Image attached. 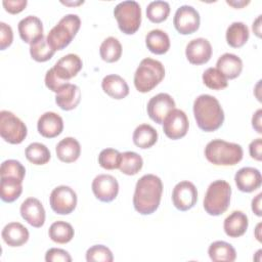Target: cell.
<instances>
[{
	"instance_id": "cell-1",
	"label": "cell",
	"mask_w": 262,
	"mask_h": 262,
	"mask_svg": "<svg viewBox=\"0 0 262 262\" xmlns=\"http://www.w3.org/2000/svg\"><path fill=\"white\" fill-rule=\"evenodd\" d=\"M163 183L160 177L154 174H145L138 179L133 194L134 209L141 215H149L156 212L161 203Z\"/></svg>"
},
{
	"instance_id": "cell-2",
	"label": "cell",
	"mask_w": 262,
	"mask_h": 262,
	"mask_svg": "<svg viewBox=\"0 0 262 262\" xmlns=\"http://www.w3.org/2000/svg\"><path fill=\"white\" fill-rule=\"evenodd\" d=\"M193 116L199 128L205 132L217 130L224 122V112L220 102L210 94H201L194 99Z\"/></svg>"
},
{
	"instance_id": "cell-3",
	"label": "cell",
	"mask_w": 262,
	"mask_h": 262,
	"mask_svg": "<svg viewBox=\"0 0 262 262\" xmlns=\"http://www.w3.org/2000/svg\"><path fill=\"white\" fill-rule=\"evenodd\" d=\"M243 147L234 142L213 139L205 147L206 159L216 166H234L243 159Z\"/></svg>"
},
{
	"instance_id": "cell-4",
	"label": "cell",
	"mask_w": 262,
	"mask_h": 262,
	"mask_svg": "<svg viewBox=\"0 0 262 262\" xmlns=\"http://www.w3.org/2000/svg\"><path fill=\"white\" fill-rule=\"evenodd\" d=\"M165 77V68L157 59L143 58L134 74V86L141 93H146L159 85Z\"/></svg>"
},
{
	"instance_id": "cell-5",
	"label": "cell",
	"mask_w": 262,
	"mask_h": 262,
	"mask_svg": "<svg viewBox=\"0 0 262 262\" xmlns=\"http://www.w3.org/2000/svg\"><path fill=\"white\" fill-rule=\"evenodd\" d=\"M81 27V19L77 14L69 13L62 16L59 21L49 31L46 40L54 50H62L74 39Z\"/></svg>"
},
{
	"instance_id": "cell-6",
	"label": "cell",
	"mask_w": 262,
	"mask_h": 262,
	"mask_svg": "<svg viewBox=\"0 0 262 262\" xmlns=\"http://www.w3.org/2000/svg\"><path fill=\"white\" fill-rule=\"evenodd\" d=\"M231 187L225 180L218 179L210 183L204 196V209L211 216L223 214L229 207Z\"/></svg>"
},
{
	"instance_id": "cell-7",
	"label": "cell",
	"mask_w": 262,
	"mask_h": 262,
	"mask_svg": "<svg viewBox=\"0 0 262 262\" xmlns=\"http://www.w3.org/2000/svg\"><path fill=\"white\" fill-rule=\"evenodd\" d=\"M114 16L119 29L127 35L134 34L141 24V8L138 2L126 0L118 3L114 8Z\"/></svg>"
},
{
	"instance_id": "cell-8",
	"label": "cell",
	"mask_w": 262,
	"mask_h": 262,
	"mask_svg": "<svg viewBox=\"0 0 262 262\" xmlns=\"http://www.w3.org/2000/svg\"><path fill=\"white\" fill-rule=\"evenodd\" d=\"M26 124L9 111L0 112V135L8 143L18 144L27 137Z\"/></svg>"
},
{
	"instance_id": "cell-9",
	"label": "cell",
	"mask_w": 262,
	"mask_h": 262,
	"mask_svg": "<svg viewBox=\"0 0 262 262\" xmlns=\"http://www.w3.org/2000/svg\"><path fill=\"white\" fill-rule=\"evenodd\" d=\"M51 209L59 215L72 213L77 206V194L73 188L67 185H59L53 188L49 196Z\"/></svg>"
},
{
	"instance_id": "cell-10",
	"label": "cell",
	"mask_w": 262,
	"mask_h": 262,
	"mask_svg": "<svg viewBox=\"0 0 262 262\" xmlns=\"http://www.w3.org/2000/svg\"><path fill=\"white\" fill-rule=\"evenodd\" d=\"M200 13L190 5H182L177 8L173 24L179 34L188 35L192 34L200 28Z\"/></svg>"
},
{
	"instance_id": "cell-11",
	"label": "cell",
	"mask_w": 262,
	"mask_h": 262,
	"mask_svg": "<svg viewBox=\"0 0 262 262\" xmlns=\"http://www.w3.org/2000/svg\"><path fill=\"white\" fill-rule=\"evenodd\" d=\"M165 135L173 140L184 137L188 131L189 122L186 114L178 108L172 110L163 121Z\"/></svg>"
},
{
	"instance_id": "cell-12",
	"label": "cell",
	"mask_w": 262,
	"mask_h": 262,
	"mask_svg": "<svg viewBox=\"0 0 262 262\" xmlns=\"http://www.w3.org/2000/svg\"><path fill=\"white\" fill-rule=\"evenodd\" d=\"M198 201V190L195 185L187 180L178 182L172 191V202L179 211L191 209Z\"/></svg>"
},
{
	"instance_id": "cell-13",
	"label": "cell",
	"mask_w": 262,
	"mask_h": 262,
	"mask_svg": "<svg viewBox=\"0 0 262 262\" xmlns=\"http://www.w3.org/2000/svg\"><path fill=\"white\" fill-rule=\"evenodd\" d=\"M91 188L95 198L104 203L114 201L119 193V183L117 179L110 174H99L95 176Z\"/></svg>"
},
{
	"instance_id": "cell-14",
	"label": "cell",
	"mask_w": 262,
	"mask_h": 262,
	"mask_svg": "<svg viewBox=\"0 0 262 262\" xmlns=\"http://www.w3.org/2000/svg\"><path fill=\"white\" fill-rule=\"evenodd\" d=\"M174 108L175 101L168 93H159L152 96L146 106L148 117L158 124H162L165 117Z\"/></svg>"
},
{
	"instance_id": "cell-15",
	"label": "cell",
	"mask_w": 262,
	"mask_h": 262,
	"mask_svg": "<svg viewBox=\"0 0 262 262\" xmlns=\"http://www.w3.org/2000/svg\"><path fill=\"white\" fill-rule=\"evenodd\" d=\"M187 60L192 64H204L212 56L211 43L205 38H195L188 42L185 48Z\"/></svg>"
},
{
	"instance_id": "cell-16",
	"label": "cell",
	"mask_w": 262,
	"mask_h": 262,
	"mask_svg": "<svg viewBox=\"0 0 262 262\" xmlns=\"http://www.w3.org/2000/svg\"><path fill=\"white\" fill-rule=\"evenodd\" d=\"M21 217L33 227H41L45 223V210L42 203L36 198L26 199L19 208Z\"/></svg>"
},
{
	"instance_id": "cell-17",
	"label": "cell",
	"mask_w": 262,
	"mask_h": 262,
	"mask_svg": "<svg viewBox=\"0 0 262 262\" xmlns=\"http://www.w3.org/2000/svg\"><path fill=\"white\" fill-rule=\"evenodd\" d=\"M234 182L241 191L252 192L261 186L262 176L254 167H243L235 173Z\"/></svg>"
},
{
	"instance_id": "cell-18",
	"label": "cell",
	"mask_w": 262,
	"mask_h": 262,
	"mask_svg": "<svg viewBox=\"0 0 262 262\" xmlns=\"http://www.w3.org/2000/svg\"><path fill=\"white\" fill-rule=\"evenodd\" d=\"M83 62L79 55L75 53H69L61 58H59L55 64L53 66V70L55 74L64 81H68L82 70Z\"/></svg>"
},
{
	"instance_id": "cell-19",
	"label": "cell",
	"mask_w": 262,
	"mask_h": 262,
	"mask_svg": "<svg viewBox=\"0 0 262 262\" xmlns=\"http://www.w3.org/2000/svg\"><path fill=\"white\" fill-rule=\"evenodd\" d=\"M37 129L43 137L54 138L63 130L62 118L54 112H46L38 119Z\"/></svg>"
},
{
	"instance_id": "cell-20",
	"label": "cell",
	"mask_w": 262,
	"mask_h": 262,
	"mask_svg": "<svg viewBox=\"0 0 262 262\" xmlns=\"http://www.w3.org/2000/svg\"><path fill=\"white\" fill-rule=\"evenodd\" d=\"M17 30L21 40L32 44L36 40L43 37V24L41 19L35 15H28L19 20Z\"/></svg>"
},
{
	"instance_id": "cell-21",
	"label": "cell",
	"mask_w": 262,
	"mask_h": 262,
	"mask_svg": "<svg viewBox=\"0 0 262 262\" xmlns=\"http://www.w3.org/2000/svg\"><path fill=\"white\" fill-rule=\"evenodd\" d=\"M1 236L9 247H20L28 242L30 233L21 223L10 222L3 227Z\"/></svg>"
},
{
	"instance_id": "cell-22",
	"label": "cell",
	"mask_w": 262,
	"mask_h": 262,
	"mask_svg": "<svg viewBox=\"0 0 262 262\" xmlns=\"http://www.w3.org/2000/svg\"><path fill=\"white\" fill-rule=\"evenodd\" d=\"M249 226L248 216L242 211L231 212L223 222L225 233L229 237H239L244 235Z\"/></svg>"
},
{
	"instance_id": "cell-23",
	"label": "cell",
	"mask_w": 262,
	"mask_h": 262,
	"mask_svg": "<svg viewBox=\"0 0 262 262\" xmlns=\"http://www.w3.org/2000/svg\"><path fill=\"white\" fill-rule=\"evenodd\" d=\"M102 90L112 98L123 99L129 94V86L125 79L116 74L106 75L101 81Z\"/></svg>"
},
{
	"instance_id": "cell-24",
	"label": "cell",
	"mask_w": 262,
	"mask_h": 262,
	"mask_svg": "<svg viewBox=\"0 0 262 262\" xmlns=\"http://www.w3.org/2000/svg\"><path fill=\"white\" fill-rule=\"evenodd\" d=\"M81 100V90L75 85L66 84L55 95L56 104L63 111H71L78 106Z\"/></svg>"
},
{
	"instance_id": "cell-25",
	"label": "cell",
	"mask_w": 262,
	"mask_h": 262,
	"mask_svg": "<svg viewBox=\"0 0 262 262\" xmlns=\"http://www.w3.org/2000/svg\"><path fill=\"white\" fill-rule=\"evenodd\" d=\"M216 69L219 70L226 79H234L238 77L243 71V61L237 55L227 52L218 58Z\"/></svg>"
},
{
	"instance_id": "cell-26",
	"label": "cell",
	"mask_w": 262,
	"mask_h": 262,
	"mask_svg": "<svg viewBox=\"0 0 262 262\" xmlns=\"http://www.w3.org/2000/svg\"><path fill=\"white\" fill-rule=\"evenodd\" d=\"M57 158L63 163H73L77 161L81 154V145L74 137L61 139L55 147Z\"/></svg>"
},
{
	"instance_id": "cell-27",
	"label": "cell",
	"mask_w": 262,
	"mask_h": 262,
	"mask_svg": "<svg viewBox=\"0 0 262 262\" xmlns=\"http://www.w3.org/2000/svg\"><path fill=\"white\" fill-rule=\"evenodd\" d=\"M145 44L150 52L155 54H164L170 48V38L163 30L155 29L146 34Z\"/></svg>"
},
{
	"instance_id": "cell-28",
	"label": "cell",
	"mask_w": 262,
	"mask_h": 262,
	"mask_svg": "<svg viewBox=\"0 0 262 262\" xmlns=\"http://www.w3.org/2000/svg\"><path fill=\"white\" fill-rule=\"evenodd\" d=\"M209 257L214 262H232L236 259L235 249L224 241H216L209 246Z\"/></svg>"
},
{
	"instance_id": "cell-29",
	"label": "cell",
	"mask_w": 262,
	"mask_h": 262,
	"mask_svg": "<svg viewBox=\"0 0 262 262\" xmlns=\"http://www.w3.org/2000/svg\"><path fill=\"white\" fill-rule=\"evenodd\" d=\"M23 192V181L9 176L1 177L0 196L5 203H12L19 198Z\"/></svg>"
},
{
	"instance_id": "cell-30",
	"label": "cell",
	"mask_w": 262,
	"mask_h": 262,
	"mask_svg": "<svg viewBox=\"0 0 262 262\" xmlns=\"http://www.w3.org/2000/svg\"><path fill=\"white\" fill-rule=\"evenodd\" d=\"M133 142L140 148H149L158 140L157 130L149 124H140L137 126L132 135Z\"/></svg>"
},
{
	"instance_id": "cell-31",
	"label": "cell",
	"mask_w": 262,
	"mask_h": 262,
	"mask_svg": "<svg viewBox=\"0 0 262 262\" xmlns=\"http://www.w3.org/2000/svg\"><path fill=\"white\" fill-rule=\"evenodd\" d=\"M225 37L229 46L233 48L242 47L247 43L250 37L249 28L242 21H233L227 28Z\"/></svg>"
},
{
	"instance_id": "cell-32",
	"label": "cell",
	"mask_w": 262,
	"mask_h": 262,
	"mask_svg": "<svg viewBox=\"0 0 262 262\" xmlns=\"http://www.w3.org/2000/svg\"><path fill=\"white\" fill-rule=\"evenodd\" d=\"M75 231L73 226L66 221H55L53 222L48 230V235L56 244H67L71 242L74 237Z\"/></svg>"
},
{
	"instance_id": "cell-33",
	"label": "cell",
	"mask_w": 262,
	"mask_h": 262,
	"mask_svg": "<svg viewBox=\"0 0 262 262\" xmlns=\"http://www.w3.org/2000/svg\"><path fill=\"white\" fill-rule=\"evenodd\" d=\"M100 57L106 62L118 61L122 55V45L115 37L105 38L99 47Z\"/></svg>"
},
{
	"instance_id": "cell-34",
	"label": "cell",
	"mask_w": 262,
	"mask_h": 262,
	"mask_svg": "<svg viewBox=\"0 0 262 262\" xmlns=\"http://www.w3.org/2000/svg\"><path fill=\"white\" fill-rule=\"evenodd\" d=\"M26 158L29 162L34 165L47 164L51 158L50 150L48 147L41 142L30 143L25 150Z\"/></svg>"
},
{
	"instance_id": "cell-35",
	"label": "cell",
	"mask_w": 262,
	"mask_h": 262,
	"mask_svg": "<svg viewBox=\"0 0 262 262\" xmlns=\"http://www.w3.org/2000/svg\"><path fill=\"white\" fill-rule=\"evenodd\" d=\"M143 166V160L135 151H125L121 154V161L119 169L123 174L135 175Z\"/></svg>"
},
{
	"instance_id": "cell-36",
	"label": "cell",
	"mask_w": 262,
	"mask_h": 262,
	"mask_svg": "<svg viewBox=\"0 0 262 262\" xmlns=\"http://www.w3.org/2000/svg\"><path fill=\"white\" fill-rule=\"evenodd\" d=\"M54 53L55 51L49 46L44 36L30 44V54L32 58L38 62L49 60Z\"/></svg>"
},
{
	"instance_id": "cell-37",
	"label": "cell",
	"mask_w": 262,
	"mask_h": 262,
	"mask_svg": "<svg viewBox=\"0 0 262 262\" xmlns=\"http://www.w3.org/2000/svg\"><path fill=\"white\" fill-rule=\"evenodd\" d=\"M170 13V5L167 1H151L146 7V16L151 23H162L167 19Z\"/></svg>"
},
{
	"instance_id": "cell-38",
	"label": "cell",
	"mask_w": 262,
	"mask_h": 262,
	"mask_svg": "<svg viewBox=\"0 0 262 262\" xmlns=\"http://www.w3.org/2000/svg\"><path fill=\"white\" fill-rule=\"evenodd\" d=\"M204 84L213 90H221L227 87L228 82L224 75L216 68H208L202 76Z\"/></svg>"
},
{
	"instance_id": "cell-39",
	"label": "cell",
	"mask_w": 262,
	"mask_h": 262,
	"mask_svg": "<svg viewBox=\"0 0 262 262\" xmlns=\"http://www.w3.org/2000/svg\"><path fill=\"white\" fill-rule=\"evenodd\" d=\"M121 161V152L115 148H104L98 156V164L106 170L118 169Z\"/></svg>"
},
{
	"instance_id": "cell-40",
	"label": "cell",
	"mask_w": 262,
	"mask_h": 262,
	"mask_svg": "<svg viewBox=\"0 0 262 262\" xmlns=\"http://www.w3.org/2000/svg\"><path fill=\"white\" fill-rule=\"evenodd\" d=\"M26 175V169L19 161L16 160H6L2 162L0 167V176L14 177L19 180H24Z\"/></svg>"
},
{
	"instance_id": "cell-41",
	"label": "cell",
	"mask_w": 262,
	"mask_h": 262,
	"mask_svg": "<svg viewBox=\"0 0 262 262\" xmlns=\"http://www.w3.org/2000/svg\"><path fill=\"white\" fill-rule=\"evenodd\" d=\"M86 260L88 262H112L114 256L107 247L103 245H94L87 250Z\"/></svg>"
},
{
	"instance_id": "cell-42",
	"label": "cell",
	"mask_w": 262,
	"mask_h": 262,
	"mask_svg": "<svg viewBox=\"0 0 262 262\" xmlns=\"http://www.w3.org/2000/svg\"><path fill=\"white\" fill-rule=\"evenodd\" d=\"M69 82L68 81H64V80H61L54 72L53 68L49 69L47 72H46V75H45V85L46 87L57 93L66 84H68Z\"/></svg>"
},
{
	"instance_id": "cell-43",
	"label": "cell",
	"mask_w": 262,
	"mask_h": 262,
	"mask_svg": "<svg viewBox=\"0 0 262 262\" xmlns=\"http://www.w3.org/2000/svg\"><path fill=\"white\" fill-rule=\"evenodd\" d=\"M46 262H71V255L63 249L51 248L45 254Z\"/></svg>"
},
{
	"instance_id": "cell-44",
	"label": "cell",
	"mask_w": 262,
	"mask_h": 262,
	"mask_svg": "<svg viewBox=\"0 0 262 262\" xmlns=\"http://www.w3.org/2000/svg\"><path fill=\"white\" fill-rule=\"evenodd\" d=\"M13 41V32L9 25L0 23V49L4 50L11 45Z\"/></svg>"
},
{
	"instance_id": "cell-45",
	"label": "cell",
	"mask_w": 262,
	"mask_h": 262,
	"mask_svg": "<svg viewBox=\"0 0 262 262\" xmlns=\"http://www.w3.org/2000/svg\"><path fill=\"white\" fill-rule=\"evenodd\" d=\"M2 4L7 12L15 14V13H19L26 8L28 1L27 0H3Z\"/></svg>"
},
{
	"instance_id": "cell-46",
	"label": "cell",
	"mask_w": 262,
	"mask_h": 262,
	"mask_svg": "<svg viewBox=\"0 0 262 262\" xmlns=\"http://www.w3.org/2000/svg\"><path fill=\"white\" fill-rule=\"evenodd\" d=\"M262 139L261 138H256L253 141H251L249 145V152L250 156L256 160V161H261L262 160Z\"/></svg>"
},
{
	"instance_id": "cell-47",
	"label": "cell",
	"mask_w": 262,
	"mask_h": 262,
	"mask_svg": "<svg viewBox=\"0 0 262 262\" xmlns=\"http://www.w3.org/2000/svg\"><path fill=\"white\" fill-rule=\"evenodd\" d=\"M261 116H262V110L259 108L256 111V113L252 117V126L253 128L259 133H262V128H261Z\"/></svg>"
},
{
	"instance_id": "cell-48",
	"label": "cell",
	"mask_w": 262,
	"mask_h": 262,
	"mask_svg": "<svg viewBox=\"0 0 262 262\" xmlns=\"http://www.w3.org/2000/svg\"><path fill=\"white\" fill-rule=\"evenodd\" d=\"M261 198H262V192L258 193L253 200H252V211L257 215L261 216Z\"/></svg>"
},
{
	"instance_id": "cell-49",
	"label": "cell",
	"mask_w": 262,
	"mask_h": 262,
	"mask_svg": "<svg viewBox=\"0 0 262 262\" xmlns=\"http://www.w3.org/2000/svg\"><path fill=\"white\" fill-rule=\"evenodd\" d=\"M226 3L228 5L234 7V8H242V7L246 6V5H248L250 3V1L249 0H247V1H245V0H239V1H236V0H232V1L231 0H226Z\"/></svg>"
},
{
	"instance_id": "cell-50",
	"label": "cell",
	"mask_w": 262,
	"mask_h": 262,
	"mask_svg": "<svg viewBox=\"0 0 262 262\" xmlns=\"http://www.w3.org/2000/svg\"><path fill=\"white\" fill-rule=\"evenodd\" d=\"M252 28H253V31L256 34V36L260 37L261 36L260 35V33H261V15H258V17L254 20Z\"/></svg>"
},
{
	"instance_id": "cell-51",
	"label": "cell",
	"mask_w": 262,
	"mask_h": 262,
	"mask_svg": "<svg viewBox=\"0 0 262 262\" xmlns=\"http://www.w3.org/2000/svg\"><path fill=\"white\" fill-rule=\"evenodd\" d=\"M260 228H261V223H258L257 226H256V229H255V236L256 238L261 242V234H260Z\"/></svg>"
},
{
	"instance_id": "cell-52",
	"label": "cell",
	"mask_w": 262,
	"mask_h": 262,
	"mask_svg": "<svg viewBox=\"0 0 262 262\" xmlns=\"http://www.w3.org/2000/svg\"><path fill=\"white\" fill-rule=\"evenodd\" d=\"M61 3H63V4H66V5H79V4H83L84 3V1L82 0V1H77V2H64V1H61Z\"/></svg>"
}]
</instances>
